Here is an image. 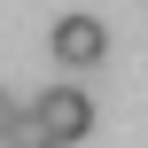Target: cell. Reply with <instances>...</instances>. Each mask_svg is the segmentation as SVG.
I'll return each instance as SVG.
<instances>
[{
	"label": "cell",
	"instance_id": "cell-1",
	"mask_svg": "<svg viewBox=\"0 0 148 148\" xmlns=\"http://www.w3.org/2000/svg\"><path fill=\"white\" fill-rule=\"evenodd\" d=\"M31 117H39V125H47V133H55V140H62V148H70V140H86V133H94V101H86L78 86H47V94L31 101Z\"/></svg>",
	"mask_w": 148,
	"mask_h": 148
},
{
	"label": "cell",
	"instance_id": "cell-2",
	"mask_svg": "<svg viewBox=\"0 0 148 148\" xmlns=\"http://www.w3.org/2000/svg\"><path fill=\"white\" fill-rule=\"evenodd\" d=\"M101 55H109V31H101L94 16H62V23H55V62H62V70H94Z\"/></svg>",
	"mask_w": 148,
	"mask_h": 148
},
{
	"label": "cell",
	"instance_id": "cell-4",
	"mask_svg": "<svg viewBox=\"0 0 148 148\" xmlns=\"http://www.w3.org/2000/svg\"><path fill=\"white\" fill-rule=\"evenodd\" d=\"M16 117H23V101H16V94H0V140L16 133Z\"/></svg>",
	"mask_w": 148,
	"mask_h": 148
},
{
	"label": "cell",
	"instance_id": "cell-3",
	"mask_svg": "<svg viewBox=\"0 0 148 148\" xmlns=\"http://www.w3.org/2000/svg\"><path fill=\"white\" fill-rule=\"evenodd\" d=\"M0 148H62V140H55V133H47V125H39L31 109H23V117H16V133H8Z\"/></svg>",
	"mask_w": 148,
	"mask_h": 148
}]
</instances>
